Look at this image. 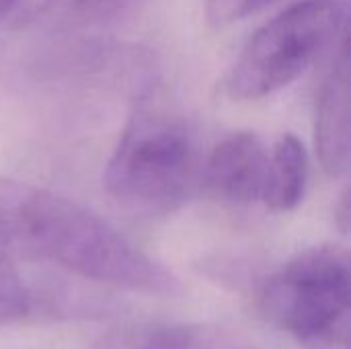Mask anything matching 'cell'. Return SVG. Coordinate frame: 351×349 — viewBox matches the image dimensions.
<instances>
[{
  "label": "cell",
  "mask_w": 351,
  "mask_h": 349,
  "mask_svg": "<svg viewBox=\"0 0 351 349\" xmlns=\"http://www.w3.org/2000/svg\"><path fill=\"white\" fill-rule=\"evenodd\" d=\"M195 177L197 156L185 123L142 107L121 132L103 181L117 202L165 212L187 200Z\"/></svg>",
  "instance_id": "3"
},
{
  "label": "cell",
  "mask_w": 351,
  "mask_h": 349,
  "mask_svg": "<svg viewBox=\"0 0 351 349\" xmlns=\"http://www.w3.org/2000/svg\"><path fill=\"white\" fill-rule=\"evenodd\" d=\"M350 253L339 245L302 251L276 272L261 290L265 317L313 349H348Z\"/></svg>",
  "instance_id": "2"
},
{
  "label": "cell",
  "mask_w": 351,
  "mask_h": 349,
  "mask_svg": "<svg viewBox=\"0 0 351 349\" xmlns=\"http://www.w3.org/2000/svg\"><path fill=\"white\" fill-rule=\"evenodd\" d=\"M278 0H206V19L214 27H226L243 21Z\"/></svg>",
  "instance_id": "9"
},
{
  "label": "cell",
  "mask_w": 351,
  "mask_h": 349,
  "mask_svg": "<svg viewBox=\"0 0 351 349\" xmlns=\"http://www.w3.org/2000/svg\"><path fill=\"white\" fill-rule=\"evenodd\" d=\"M269 152L253 132L226 136L210 154L204 169L208 191L222 202L253 204L263 197Z\"/></svg>",
  "instance_id": "5"
},
{
  "label": "cell",
  "mask_w": 351,
  "mask_h": 349,
  "mask_svg": "<svg viewBox=\"0 0 351 349\" xmlns=\"http://www.w3.org/2000/svg\"><path fill=\"white\" fill-rule=\"evenodd\" d=\"M317 152L329 177H341L350 167V49L348 39L341 43L323 80L317 103Z\"/></svg>",
  "instance_id": "6"
},
{
  "label": "cell",
  "mask_w": 351,
  "mask_h": 349,
  "mask_svg": "<svg viewBox=\"0 0 351 349\" xmlns=\"http://www.w3.org/2000/svg\"><path fill=\"white\" fill-rule=\"evenodd\" d=\"M4 202L19 259L49 261L84 280L150 296L183 292L171 269L80 204L12 179H4Z\"/></svg>",
  "instance_id": "1"
},
{
  "label": "cell",
  "mask_w": 351,
  "mask_h": 349,
  "mask_svg": "<svg viewBox=\"0 0 351 349\" xmlns=\"http://www.w3.org/2000/svg\"><path fill=\"white\" fill-rule=\"evenodd\" d=\"M72 2H74V6H76L78 10H84V12H97V14H101V12L111 10L119 0H72Z\"/></svg>",
  "instance_id": "11"
},
{
  "label": "cell",
  "mask_w": 351,
  "mask_h": 349,
  "mask_svg": "<svg viewBox=\"0 0 351 349\" xmlns=\"http://www.w3.org/2000/svg\"><path fill=\"white\" fill-rule=\"evenodd\" d=\"M346 16L343 0H302L284 8L241 49L228 76V95L255 101L292 84L346 31Z\"/></svg>",
  "instance_id": "4"
},
{
  "label": "cell",
  "mask_w": 351,
  "mask_h": 349,
  "mask_svg": "<svg viewBox=\"0 0 351 349\" xmlns=\"http://www.w3.org/2000/svg\"><path fill=\"white\" fill-rule=\"evenodd\" d=\"M23 0H0V23L21 4Z\"/></svg>",
  "instance_id": "13"
},
{
  "label": "cell",
  "mask_w": 351,
  "mask_h": 349,
  "mask_svg": "<svg viewBox=\"0 0 351 349\" xmlns=\"http://www.w3.org/2000/svg\"><path fill=\"white\" fill-rule=\"evenodd\" d=\"M136 349H257L228 329L204 323L169 325L152 331Z\"/></svg>",
  "instance_id": "8"
},
{
  "label": "cell",
  "mask_w": 351,
  "mask_h": 349,
  "mask_svg": "<svg viewBox=\"0 0 351 349\" xmlns=\"http://www.w3.org/2000/svg\"><path fill=\"white\" fill-rule=\"evenodd\" d=\"M308 181V156L294 134H284L271 154L261 202L274 212H290L304 200Z\"/></svg>",
  "instance_id": "7"
},
{
  "label": "cell",
  "mask_w": 351,
  "mask_h": 349,
  "mask_svg": "<svg viewBox=\"0 0 351 349\" xmlns=\"http://www.w3.org/2000/svg\"><path fill=\"white\" fill-rule=\"evenodd\" d=\"M350 202H348V195L341 197V204H339V210H337V220H339V228L343 232H348V226H350Z\"/></svg>",
  "instance_id": "12"
},
{
  "label": "cell",
  "mask_w": 351,
  "mask_h": 349,
  "mask_svg": "<svg viewBox=\"0 0 351 349\" xmlns=\"http://www.w3.org/2000/svg\"><path fill=\"white\" fill-rule=\"evenodd\" d=\"M33 302L21 280L0 282V323L21 321L29 315Z\"/></svg>",
  "instance_id": "10"
}]
</instances>
